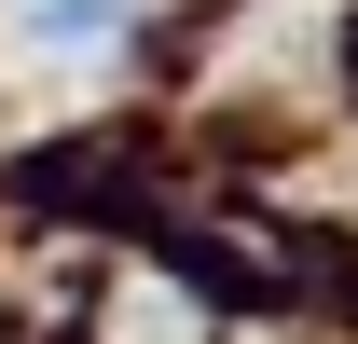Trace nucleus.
I'll return each mask as SVG.
<instances>
[{"label": "nucleus", "instance_id": "f257e3e1", "mask_svg": "<svg viewBox=\"0 0 358 344\" xmlns=\"http://www.w3.org/2000/svg\"><path fill=\"white\" fill-rule=\"evenodd\" d=\"M110 14H124V0H14V42L28 55H96Z\"/></svg>", "mask_w": 358, "mask_h": 344}]
</instances>
